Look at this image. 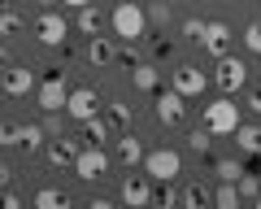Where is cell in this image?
<instances>
[{"label":"cell","mask_w":261,"mask_h":209,"mask_svg":"<svg viewBox=\"0 0 261 209\" xmlns=\"http://www.w3.org/2000/svg\"><path fill=\"white\" fill-rule=\"evenodd\" d=\"M214 83L222 87V96H235L244 83H248V66H244L240 57H231V53H226V57H218V74H214Z\"/></svg>","instance_id":"obj_6"},{"label":"cell","mask_w":261,"mask_h":209,"mask_svg":"<svg viewBox=\"0 0 261 209\" xmlns=\"http://www.w3.org/2000/svg\"><path fill=\"white\" fill-rule=\"evenodd\" d=\"M118 157H122L126 166L144 162V148H140V140H135V135H118Z\"/></svg>","instance_id":"obj_19"},{"label":"cell","mask_w":261,"mask_h":209,"mask_svg":"<svg viewBox=\"0 0 261 209\" xmlns=\"http://www.w3.org/2000/svg\"><path fill=\"white\" fill-rule=\"evenodd\" d=\"M0 144H5V148L22 144V126H13V122H0Z\"/></svg>","instance_id":"obj_29"},{"label":"cell","mask_w":261,"mask_h":209,"mask_svg":"<svg viewBox=\"0 0 261 209\" xmlns=\"http://www.w3.org/2000/svg\"><path fill=\"white\" fill-rule=\"evenodd\" d=\"M144 31H148V13H144L135 0H122L118 9H113V35H122L126 44H140Z\"/></svg>","instance_id":"obj_1"},{"label":"cell","mask_w":261,"mask_h":209,"mask_svg":"<svg viewBox=\"0 0 261 209\" xmlns=\"http://www.w3.org/2000/svg\"><path fill=\"white\" fill-rule=\"evenodd\" d=\"M214 174H218V179H222V183H235V179H240V174H244V166L235 162V157H218Z\"/></svg>","instance_id":"obj_23"},{"label":"cell","mask_w":261,"mask_h":209,"mask_svg":"<svg viewBox=\"0 0 261 209\" xmlns=\"http://www.w3.org/2000/svg\"><path fill=\"white\" fill-rule=\"evenodd\" d=\"M0 5H9V0H0Z\"/></svg>","instance_id":"obj_42"},{"label":"cell","mask_w":261,"mask_h":209,"mask_svg":"<svg viewBox=\"0 0 261 209\" xmlns=\"http://www.w3.org/2000/svg\"><path fill=\"white\" fill-rule=\"evenodd\" d=\"M79 31H83V35H96V31H100V9L83 5V9H79Z\"/></svg>","instance_id":"obj_25"},{"label":"cell","mask_w":261,"mask_h":209,"mask_svg":"<svg viewBox=\"0 0 261 209\" xmlns=\"http://www.w3.org/2000/svg\"><path fill=\"white\" fill-rule=\"evenodd\" d=\"M118 196H122V205H135V209H140V205H152V188H148L144 179H122V192H118Z\"/></svg>","instance_id":"obj_13"},{"label":"cell","mask_w":261,"mask_h":209,"mask_svg":"<svg viewBox=\"0 0 261 209\" xmlns=\"http://www.w3.org/2000/svg\"><path fill=\"white\" fill-rule=\"evenodd\" d=\"M244 44H248V53H257V57H261V22H248V31H244Z\"/></svg>","instance_id":"obj_30"},{"label":"cell","mask_w":261,"mask_h":209,"mask_svg":"<svg viewBox=\"0 0 261 209\" xmlns=\"http://www.w3.org/2000/svg\"><path fill=\"white\" fill-rule=\"evenodd\" d=\"M257 205H261V192H257Z\"/></svg>","instance_id":"obj_41"},{"label":"cell","mask_w":261,"mask_h":209,"mask_svg":"<svg viewBox=\"0 0 261 209\" xmlns=\"http://www.w3.org/2000/svg\"><path fill=\"white\" fill-rule=\"evenodd\" d=\"M248 109H252V114H261V87H257V92L248 96Z\"/></svg>","instance_id":"obj_36"},{"label":"cell","mask_w":261,"mask_h":209,"mask_svg":"<svg viewBox=\"0 0 261 209\" xmlns=\"http://www.w3.org/2000/svg\"><path fill=\"white\" fill-rule=\"evenodd\" d=\"M5 183H9V166L0 162V188H5Z\"/></svg>","instance_id":"obj_38"},{"label":"cell","mask_w":261,"mask_h":209,"mask_svg":"<svg viewBox=\"0 0 261 209\" xmlns=\"http://www.w3.org/2000/svg\"><path fill=\"white\" fill-rule=\"evenodd\" d=\"M235 144H240V152H248V157H257L261 152V126H235Z\"/></svg>","instance_id":"obj_15"},{"label":"cell","mask_w":261,"mask_h":209,"mask_svg":"<svg viewBox=\"0 0 261 209\" xmlns=\"http://www.w3.org/2000/svg\"><path fill=\"white\" fill-rule=\"evenodd\" d=\"M109 122H130V104H109Z\"/></svg>","instance_id":"obj_34"},{"label":"cell","mask_w":261,"mask_h":209,"mask_svg":"<svg viewBox=\"0 0 261 209\" xmlns=\"http://www.w3.org/2000/svg\"><path fill=\"white\" fill-rule=\"evenodd\" d=\"M5 92H9V96H27V92H35V70H27V66H9V70H5Z\"/></svg>","instance_id":"obj_12"},{"label":"cell","mask_w":261,"mask_h":209,"mask_svg":"<svg viewBox=\"0 0 261 209\" xmlns=\"http://www.w3.org/2000/svg\"><path fill=\"white\" fill-rule=\"evenodd\" d=\"M5 61H9V57H5V48H0V66H5Z\"/></svg>","instance_id":"obj_39"},{"label":"cell","mask_w":261,"mask_h":209,"mask_svg":"<svg viewBox=\"0 0 261 209\" xmlns=\"http://www.w3.org/2000/svg\"><path fill=\"white\" fill-rule=\"evenodd\" d=\"M209 144H214V131H209V126H196V131L187 135V148L192 152H209Z\"/></svg>","instance_id":"obj_26"},{"label":"cell","mask_w":261,"mask_h":209,"mask_svg":"<svg viewBox=\"0 0 261 209\" xmlns=\"http://www.w3.org/2000/svg\"><path fill=\"white\" fill-rule=\"evenodd\" d=\"M148 18H152V22H161V27H166V22H170V5H166V0H152V9H148Z\"/></svg>","instance_id":"obj_33"},{"label":"cell","mask_w":261,"mask_h":209,"mask_svg":"<svg viewBox=\"0 0 261 209\" xmlns=\"http://www.w3.org/2000/svg\"><path fill=\"white\" fill-rule=\"evenodd\" d=\"M87 61L92 66H113V44L100 35H92V44H87Z\"/></svg>","instance_id":"obj_17"},{"label":"cell","mask_w":261,"mask_h":209,"mask_svg":"<svg viewBox=\"0 0 261 209\" xmlns=\"http://www.w3.org/2000/svg\"><path fill=\"white\" fill-rule=\"evenodd\" d=\"M18 31H22V18L9 13V9H0V35H18Z\"/></svg>","instance_id":"obj_28"},{"label":"cell","mask_w":261,"mask_h":209,"mask_svg":"<svg viewBox=\"0 0 261 209\" xmlns=\"http://www.w3.org/2000/svg\"><path fill=\"white\" fill-rule=\"evenodd\" d=\"M96 109H100V100H96L92 87H79V92H70V100H65V114L74 118V122H87V118H96Z\"/></svg>","instance_id":"obj_8"},{"label":"cell","mask_w":261,"mask_h":209,"mask_svg":"<svg viewBox=\"0 0 261 209\" xmlns=\"http://www.w3.org/2000/svg\"><path fill=\"white\" fill-rule=\"evenodd\" d=\"M205 83H209V79L200 74L196 66H178L174 70V92L183 96V100H187V96H200V92H205Z\"/></svg>","instance_id":"obj_11"},{"label":"cell","mask_w":261,"mask_h":209,"mask_svg":"<svg viewBox=\"0 0 261 209\" xmlns=\"http://www.w3.org/2000/svg\"><path fill=\"white\" fill-rule=\"evenodd\" d=\"M240 200H244V196H240L235 183H222V188L214 192V205H218V209H240Z\"/></svg>","instance_id":"obj_22"},{"label":"cell","mask_w":261,"mask_h":209,"mask_svg":"<svg viewBox=\"0 0 261 209\" xmlns=\"http://www.w3.org/2000/svg\"><path fill=\"white\" fill-rule=\"evenodd\" d=\"M235 188H240V196H244V200H257L261 179H252V174H240V179H235Z\"/></svg>","instance_id":"obj_27"},{"label":"cell","mask_w":261,"mask_h":209,"mask_svg":"<svg viewBox=\"0 0 261 209\" xmlns=\"http://www.w3.org/2000/svg\"><path fill=\"white\" fill-rule=\"evenodd\" d=\"M39 5H48V9H53V5H57V0H39Z\"/></svg>","instance_id":"obj_40"},{"label":"cell","mask_w":261,"mask_h":209,"mask_svg":"<svg viewBox=\"0 0 261 209\" xmlns=\"http://www.w3.org/2000/svg\"><path fill=\"white\" fill-rule=\"evenodd\" d=\"M0 209H22V196H13V192H5V196H0Z\"/></svg>","instance_id":"obj_35"},{"label":"cell","mask_w":261,"mask_h":209,"mask_svg":"<svg viewBox=\"0 0 261 209\" xmlns=\"http://www.w3.org/2000/svg\"><path fill=\"white\" fill-rule=\"evenodd\" d=\"M209 200H214V196H209L200 183H187V188L178 192V205H187V209H200V205H209Z\"/></svg>","instance_id":"obj_20"},{"label":"cell","mask_w":261,"mask_h":209,"mask_svg":"<svg viewBox=\"0 0 261 209\" xmlns=\"http://www.w3.org/2000/svg\"><path fill=\"white\" fill-rule=\"evenodd\" d=\"M0 9H5V5H0Z\"/></svg>","instance_id":"obj_43"},{"label":"cell","mask_w":261,"mask_h":209,"mask_svg":"<svg viewBox=\"0 0 261 209\" xmlns=\"http://www.w3.org/2000/svg\"><path fill=\"white\" fill-rule=\"evenodd\" d=\"M205 126L214 135H235V126H240V104L231 96H218L214 104H205Z\"/></svg>","instance_id":"obj_3"},{"label":"cell","mask_w":261,"mask_h":209,"mask_svg":"<svg viewBox=\"0 0 261 209\" xmlns=\"http://www.w3.org/2000/svg\"><path fill=\"white\" fill-rule=\"evenodd\" d=\"M231 27L226 22H205V35H200V44H205V53H214V57H226L231 53Z\"/></svg>","instance_id":"obj_9"},{"label":"cell","mask_w":261,"mask_h":209,"mask_svg":"<svg viewBox=\"0 0 261 209\" xmlns=\"http://www.w3.org/2000/svg\"><path fill=\"white\" fill-rule=\"evenodd\" d=\"M22 148H27V152H39V148H44V126H35V122L22 126Z\"/></svg>","instance_id":"obj_24"},{"label":"cell","mask_w":261,"mask_h":209,"mask_svg":"<svg viewBox=\"0 0 261 209\" xmlns=\"http://www.w3.org/2000/svg\"><path fill=\"white\" fill-rule=\"evenodd\" d=\"M183 114H187V104H183V96H178L174 87L157 96V122H161V126H174Z\"/></svg>","instance_id":"obj_10"},{"label":"cell","mask_w":261,"mask_h":209,"mask_svg":"<svg viewBox=\"0 0 261 209\" xmlns=\"http://www.w3.org/2000/svg\"><path fill=\"white\" fill-rule=\"evenodd\" d=\"M35 31H39V44L57 48V44H65V35H70V22H65L57 9H44V13H39V22H35Z\"/></svg>","instance_id":"obj_7"},{"label":"cell","mask_w":261,"mask_h":209,"mask_svg":"<svg viewBox=\"0 0 261 209\" xmlns=\"http://www.w3.org/2000/svg\"><path fill=\"white\" fill-rule=\"evenodd\" d=\"M144 170L157 183H174L178 174H183V157H178L174 148H152V152H144Z\"/></svg>","instance_id":"obj_2"},{"label":"cell","mask_w":261,"mask_h":209,"mask_svg":"<svg viewBox=\"0 0 261 209\" xmlns=\"http://www.w3.org/2000/svg\"><path fill=\"white\" fill-rule=\"evenodd\" d=\"M65 205H70V196L61 188H39L35 192V209H65Z\"/></svg>","instance_id":"obj_18"},{"label":"cell","mask_w":261,"mask_h":209,"mask_svg":"<svg viewBox=\"0 0 261 209\" xmlns=\"http://www.w3.org/2000/svg\"><path fill=\"white\" fill-rule=\"evenodd\" d=\"M152 205H161V209H174V205H178V192H170V183H166V188H161L157 196H152Z\"/></svg>","instance_id":"obj_31"},{"label":"cell","mask_w":261,"mask_h":209,"mask_svg":"<svg viewBox=\"0 0 261 209\" xmlns=\"http://www.w3.org/2000/svg\"><path fill=\"white\" fill-rule=\"evenodd\" d=\"M79 148H83V144H74V140H57L53 148H48V162H53V166H74Z\"/></svg>","instance_id":"obj_16"},{"label":"cell","mask_w":261,"mask_h":209,"mask_svg":"<svg viewBox=\"0 0 261 209\" xmlns=\"http://www.w3.org/2000/svg\"><path fill=\"white\" fill-rule=\"evenodd\" d=\"M130 83L140 87V92H157V87H161V74H157L152 61H135V66H130Z\"/></svg>","instance_id":"obj_14"},{"label":"cell","mask_w":261,"mask_h":209,"mask_svg":"<svg viewBox=\"0 0 261 209\" xmlns=\"http://www.w3.org/2000/svg\"><path fill=\"white\" fill-rule=\"evenodd\" d=\"M74 174L79 179H100V174H109V152H105V144H83L74 157Z\"/></svg>","instance_id":"obj_4"},{"label":"cell","mask_w":261,"mask_h":209,"mask_svg":"<svg viewBox=\"0 0 261 209\" xmlns=\"http://www.w3.org/2000/svg\"><path fill=\"white\" fill-rule=\"evenodd\" d=\"M183 35L200 44V35H205V22H200V18H187V22H183Z\"/></svg>","instance_id":"obj_32"},{"label":"cell","mask_w":261,"mask_h":209,"mask_svg":"<svg viewBox=\"0 0 261 209\" xmlns=\"http://www.w3.org/2000/svg\"><path fill=\"white\" fill-rule=\"evenodd\" d=\"M105 140H109V122L87 118V122H83V144H105Z\"/></svg>","instance_id":"obj_21"},{"label":"cell","mask_w":261,"mask_h":209,"mask_svg":"<svg viewBox=\"0 0 261 209\" xmlns=\"http://www.w3.org/2000/svg\"><path fill=\"white\" fill-rule=\"evenodd\" d=\"M35 92H39V109H44V114H61V109H65V100H70V87H65L61 70L44 74V83H39Z\"/></svg>","instance_id":"obj_5"},{"label":"cell","mask_w":261,"mask_h":209,"mask_svg":"<svg viewBox=\"0 0 261 209\" xmlns=\"http://www.w3.org/2000/svg\"><path fill=\"white\" fill-rule=\"evenodd\" d=\"M61 5H70V9H83V5H92V0H61Z\"/></svg>","instance_id":"obj_37"}]
</instances>
